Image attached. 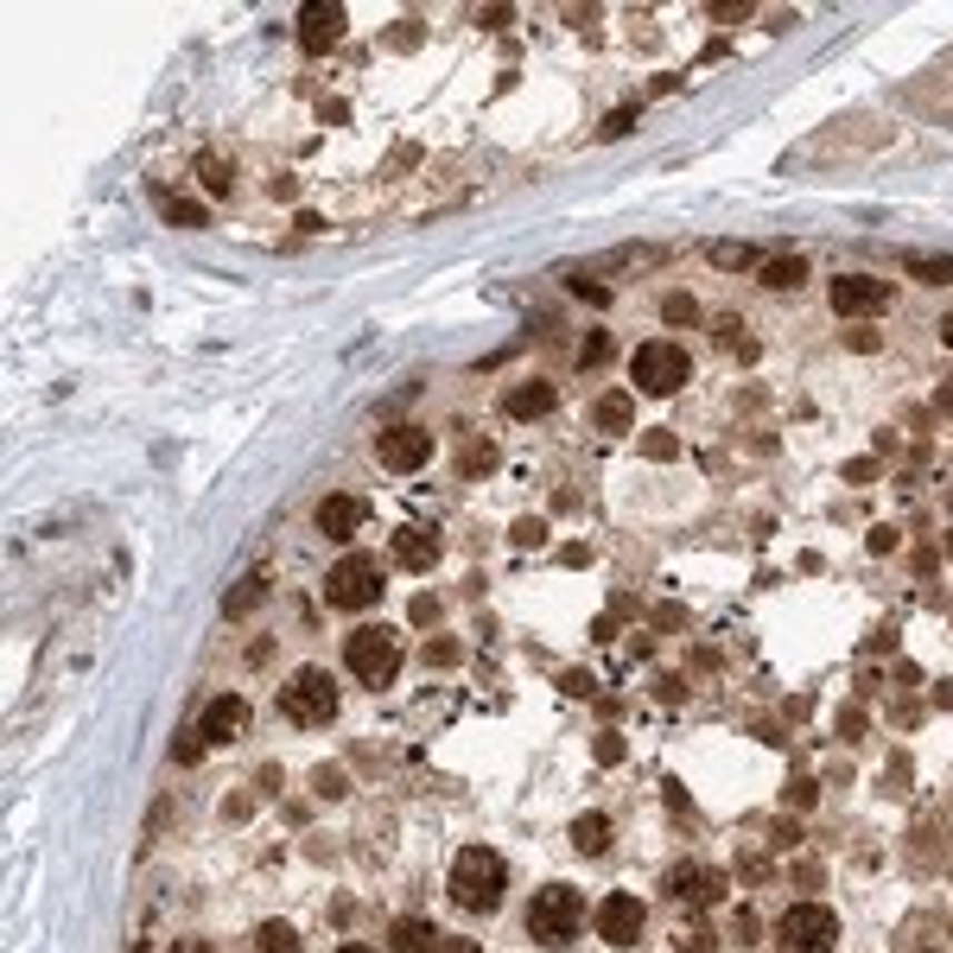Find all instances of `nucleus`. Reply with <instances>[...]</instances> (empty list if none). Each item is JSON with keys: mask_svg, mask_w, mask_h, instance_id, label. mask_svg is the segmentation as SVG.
<instances>
[{"mask_svg": "<svg viewBox=\"0 0 953 953\" xmlns=\"http://www.w3.org/2000/svg\"><path fill=\"white\" fill-rule=\"evenodd\" d=\"M585 922H592V910H585V896H578L573 884L534 890V903H528V934H534V941L566 947V941H578V934H585Z\"/></svg>", "mask_w": 953, "mask_h": 953, "instance_id": "f257e3e1", "label": "nucleus"}, {"mask_svg": "<svg viewBox=\"0 0 953 953\" xmlns=\"http://www.w3.org/2000/svg\"><path fill=\"white\" fill-rule=\"evenodd\" d=\"M503 884H509V865L489 852V845H470V852H458V865H451V903H465V910H496V896H503Z\"/></svg>", "mask_w": 953, "mask_h": 953, "instance_id": "f03ea898", "label": "nucleus"}, {"mask_svg": "<svg viewBox=\"0 0 953 953\" xmlns=\"http://www.w3.org/2000/svg\"><path fill=\"white\" fill-rule=\"evenodd\" d=\"M344 662H350V674L363 687H388L400 674V636L388 623H369V629H356L350 643H344Z\"/></svg>", "mask_w": 953, "mask_h": 953, "instance_id": "7ed1b4c3", "label": "nucleus"}, {"mask_svg": "<svg viewBox=\"0 0 953 953\" xmlns=\"http://www.w3.org/2000/svg\"><path fill=\"white\" fill-rule=\"evenodd\" d=\"M687 350L681 344H643V350L629 356V381H636V395H681L687 388Z\"/></svg>", "mask_w": 953, "mask_h": 953, "instance_id": "20e7f679", "label": "nucleus"}, {"mask_svg": "<svg viewBox=\"0 0 953 953\" xmlns=\"http://www.w3.org/2000/svg\"><path fill=\"white\" fill-rule=\"evenodd\" d=\"M280 712H287L292 725H331V718H337V681L325 674V667L292 674L287 693H280Z\"/></svg>", "mask_w": 953, "mask_h": 953, "instance_id": "39448f33", "label": "nucleus"}, {"mask_svg": "<svg viewBox=\"0 0 953 953\" xmlns=\"http://www.w3.org/2000/svg\"><path fill=\"white\" fill-rule=\"evenodd\" d=\"M325 598L337 604V610H369V604L381 598V566L363 554H344L331 566V578H325Z\"/></svg>", "mask_w": 953, "mask_h": 953, "instance_id": "423d86ee", "label": "nucleus"}, {"mask_svg": "<svg viewBox=\"0 0 953 953\" xmlns=\"http://www.w3.org/2000/svg\"><path fill=\"white\" fill-rule=\"evenodd\" d=\"M782 947L788 953H826L833 941H840V922H833V910L826 903H795V910L782 915Z\"/></svg>", "mask_w": 953, "mask_h": 953, "instance_id": "0eeeda50", "label": "nucleus"}, {"mask_svg": "<svg viewBox=\"0 0 953 953\" xmlns=\"http://www.w3.org/2000/svg\"><path fill=\"white\" fill-rule=\"evenodd\" d=\"M725 890H732V877L712 871V865H674L667 871V896L687 903V910H699V915H706L712 903H725Z\"/></svg>", "mask_w": 953, "mask_h": 953, "instance_id": "6e6552de", "label": "nucleus"}, {"mask_svg": "<svg viewBox=\"0 0 953 953\" xmlns=\"http://www.w3.org/2000/svg\"><path fill=\"white\" fill-rule=\"evenodd\" d=\"M643 922H648V910L629 896V890H617V896H604L598 903V934L610 941V947H636V941H643Z\"/></svg>", "mask_w": 953, "mask_h": 953, "instance_id": "1a4fd4ad", "label": "nucleus"}, {"mask_svg": "<svg viewBox=\"0 0 953 953\" xmlns=\"http://www.w3.org/2000/svg\"><path fill=\"white\" fill-rule=\"evenodd\" d=\"M890 306V287L884 280H871V274H840L833 280V311L840 318H871V311Z\"/></svg>", "mask_w": 953, "mask_h": 953, "instance_id": "9d476101", "label": "nucleus"}, {"mask_svg": "<svg viewBox=\"0 0 953 953\" xmlns=\"http://www.w3.org/2000/svg\"><path fill=\"white\" fill-rule=\"evenodd\" d=\"M376 451H381V465L388 470H420L426 458H433V439H426L420 426H388Z\"/></svg>", "mask_w": 953, "mask_h": 953, "instance_id": "9b49d317", "label": "nucleus"}, {"mask_svg": "<svg viewBox=\"0 0 953 953\" xmlns=\"http://www.w3.org/2000/svg\"><path fill=\"white\" fill-rule=\"evenodd\" d=\"M337 39H344V7H331V0L299 7V44H306V51H331Z\"/></svg>", "mask_w": 953, "mask_h": 953, "instance_id": "f8f14e48", "label": "nucleus"}, {"mask_svg": "<svg viewBox=\"0 0 953 953\" xmlns=\"http://www.w3.org/2000/svg\"><path fill=\"white\" fill-rule=\"evenodd\" d=\"M203 744H236V737L248 732V699H236V693H222V699H210V712H203Z\"/></svg>", "mask_w": 953, "mask_h": 953, "instance_id": "ddd939ff", "label": "nucleus"}, {"mask_svg": "<svg viewBox=\"0 0 953 953\" xmlns=\"http://www.w3.org/2000/svg\"><path fill=\"white\" fill-rule=\"evenodd\" d=\"M363 496H325V509H318V528L331 534V540H350L356 528H363Z\"/></svg>", "mask_w": 953, "mask_h": 953, "instance_id": "4468645a", "label": "nucleus"}, {"mask_svg": "<svg viewBox=\"0 0 953 953\" xmlns=\"http://www.w3.org/2000/svg\"><path fill=\"white\" fill-rule=\"evenodd\" d=\"M388 947H395V953H439L445 941H439V929H433V922H420V915H400L395 929H388Z\"/></svg>", "mask_w": 953, "mask_h": 953, "instance_id": "2eb2a0df", "label": "nucleus"}, {"mask_svg": "<svg viewBox=\"0 0 953 953\" xmlns=\"http://www.w3.org/2000/svg\"><path fill=\"white\" fill-rule=\"evenodd\" d=\"M592 426H598V433H610V439H617V433H629V426H636V395H598V407H592Z\"/></svg>", "mask_w": 953, "mask_h": 953, "instance_id": "dca6fc26", "label": "nucleus"}, {"mask_svg": "<svg viewBox=\"0 0 953 953\" xmlns=\"http://www.w3.org/2000/svg\"><path fill=\"white\" fill-rule=\"evenodd\" d=\"M554 381H522L509 395V420H540V414H554Z\"/></svg>", "mask_w": 953, "mask_h": 953, "instance_id": "f3484780", "label": "nucleus"}, {"mask_svg": "<svg viewBox=\"0 0 953 953\" xmlns=\"http://www.w3.org/2000/svg\"><path fill=\"white\" fill-rule=\"evenodd\" d=\"M395 559L407 566V573H433V559H439V547H433V534H420V528H400V534H395Z\"/></svg>", "mask_w": 953, "mask_h": 953, "instance_id": "a211bd4d", "label": "nucleus"}, {"mask_svg": "<svg viewBox=\"0 0 953 953\" xmlns=\"http://www.w3.org/2000/svg\"><path fill=\"white\" fill-rule=\"evenodd\" d=\"M903 953H947V922L941 915H915L903 929Z\"/></svg>", "mask_w": 953, "mask_h": 953, "instance_id": "6ab92c4d", "label": "nucleus"}, {"mask_svg": "<svg viewBox=\"0 0 953 953\" xmlns=\"http://www.w3.org/2000/svg\"><path fill=\"white\" fill-rule=\"evenodd\" d=\"M756 274H763V287L770 292H795L801 280H807V261H801V255H770Z\"/></svg>", "mask_w": 953, "mask_h": 953, "instance_id": "aec40b11", "label": "nucleus"}, {"mask_svg": "<svg viewBox=\"0 0 953 953\" xmlns=\"http://www.w3.org/2000/svg\"><path fill=\"white\" fill-rule=\"evenodd\" d=\"M706 255H712V267H725V274H744V267H763V248H756V242H712Z\"/></svg>", "mask_w": 953, "mask_h": 953, "instance_id": "412c9836", "label": "nucleus"}, {"mask_svg": "<svg viewBox=\"0 0 953 953\" xmlns=\"http://www.w3.org/2000/svg\"><path fill=\"white\" fill-rule=\"evenodd\" d=\"M573 845L598 858L604 845H610V821H604V814H578V821H573Z\"/></svg>", "mask_w": 953, "mask_h": 953, "instance_id": "4be33fe9", "label": "nucleus"}, {"mask_svg": "<svg viewBox=\"0 0 953 953\" xmlns=\"http://www.w3.org/2000/svg\"><path fill=\"white\" fill-rule=\"evenodd\" d=\"M255 947H261V953H299V929L274 915V922H261V929H255Z\"/></svg>", "mask_w": 953, "mask_h": 953, "instance_id": "5701e85b", "label": "nucleus"}, {"mask_svg": "<svg viewBox=\"0 0 953 953\" xmlns=\"http://www.w3.org/2000/svg\"><path fill=\"white\" fill-rule=\"evenodd\" d=\"M903 267L915 280H929V287H953V255H910Z\"/></svg>", "mask_w": 953, "mask_h": 953, "instance_id": "b1692460", "label": "nucleus"}, {"mask_svg": "<svg viewBox=\"0 0 953 953\" xmlns=\"http://www.w3.org/2000/svg\"><path fill=\"white\" fill-rule=\"evenodd\" d=\"M261 592H267V573H248L242 585H229L222 610H229V617H242V610H255V604H261Z\"/></svg>", "mask_w": 953, "mask_h": 953, "instance_id": "393cba45", "label": "nucleus"}, {"mask_svg": "<svg viewBox=\"0 0 953 953\" xmlns=\"http://www.w3.org/2000/svg\"><path fill=\"white\" fill-rule=\"evenodd\" d=\"M458 470H465V477H489V470H496V445H489V439H470L465 451H458Z\"/></svg>", "mask_w": 953, "mask_h": 953, "instance_id": "a878e982", "label": "nucleus"}, {"mask_svg": "<svg viewBox=\"0 0 953 953\" xmlns=\"http://www.w3.org/2000/svg\"><path fill=\"white\" fill-rule=\"evenodd\" d=\"M674 947L681 953H718V934H712L706 922H681V929H674Z\"/></svg>", "mask_w": 953, "mask_h": 953, "instance_id": "bb28decb", "label": "nucleus"}, {"mask_svg": "<svg viewBox=\"0 0 953 953\" xmlns=\"http://www.w3.org/2000/svg\"><path fill=\"white\" fill-rule=\"evenodd\" d=\"M617 356V337H604V331H592L585 337V350H578V369H604Z\"/></svg>", "mask_w": 953, "mask_h": 953, "instance_id": "cd10ccee", "label": "nucleus"}, {"mask_svg": "<svg viewBox=\"0 0 953 953\" xmlns=\"http://www.w3.org/2000/svg\"><path fill=\"white\" fill-rule=\"evenodd\" d=\"M198 172H203V185H210V191H229V159H222L217 147H210V153H198Z\"/></svg>", "mask_w": 953, "mask_h": 953, "instance_id": "c85d7f7f", "label": "nucleus"}, {"mask_svg": "<svg viewBox=\"0 0 953 953\" xmlns=\"http://www.w3.org/2000/svg\"><path fill=\"white\" fill-rule=\"evenodd\" d=\"M311 788H318V795H344V788H350V776H344V770H337V763H318V770H311Z\"/></svg>", "mask_w": 953, "mask_h": 953, "instance_id": "c756f323", "label": "nucleus"}, {"mask_svg": "<svg viewBox=\"0 0 953 953\" xmlns=\"http://www.w3.org/2000/svg\"><path fill=\"white\" fill-rule=\"evenodd\" d=\"M566 287H573L578 299H585V306H610V287H604V280H592V274H573Z\"/></svg>", "mask_w": 953, "mask_h": 953, "instance_id": "7c9ffc66", "label": "nucleus"}, {"mask_svg": "<svg viewBox=\"0 0 953 953\" xmlns=\"http://www.w3.org/2000/svg\"><path fill=\"white\" fill-rule=\"evenodd\" d=\"M509 540L515 547H540V540H547V522H540V515H522V522L509 528Z\"/></svg>", "mask_w": 953, "mask_h": 953, "instance_id": "2f4dec72", "label": "nucleus"}, {"mask_svg": "<svg viewBox=\"0 0 953 953\" xmlns=\"http://www.w3.org/2000/svg\"><path fill=\"white\" fill-rule=\"evenodd\" d=\"M814 795H821V788H814V776H795L788 788H782V801H788L795 814H807V807H814Z\"/></svg>", "mask_w": 953, "mask_h": 953, "instance_id": "473e14b6", "label": "nucleus"}, {"mask_svg": "<svg viewBox=\"0 0 953 953\" xmlns=\"http://www.w3.org/2000/svg\"><path fill=\"white\" fill-rule=\"evenodd\" d=\"M159 210H166V222H191V229L203 222V203H185V198H159Z\"/></svg>", "mask_w": 953, "mask_h": 953, "instance_id": "72a5a7b5", "label": "nucleus"}, {"mask_svg": "<svg viewBox=\"0 0 953 953\" xmlns=\"http://www.w3.org/2000/svg\"><path fill=\"white\" fill-rule=\"evenodd\" d=\"M662 318H667V325H693V318H699V306H693L687 292H674V299L662 306Z\"/></svg>", "mask_w": 953, "mask_h": 953, "instance_id": "f704fd0d", "label": "nucleus"}, {"mask_svg": "<svg viewBox=\"0 0 953 953\" xmlns=\"http://www.w3.org/2000/svg\"><path fill=\"white\" fill-rule=\"evenodd\" d=\"M643 451L667 465V458H681V439H674V433H648V439H643Z\"/></svg>", "mask_w": 953, "mask_h": 953, "instance_id": "c9c22d12", "label": "nucleus"}, {"mask_svg": "<svg viewBox=\"0 0 953 953\" xmlns=\"http://www.w3.org/2000/svg\"><path fill=\"white\" fill-rule=\"evenodd\" d=\"M426 662H433V667H458V643H451V636H433V643H426Z\"/></svg>", "mask_w": 953, "mask_h": 953, "instance_id": "e433bc0d", "label": "nucleus"}, {"mask_svg": "<svg viewBox=\"0 0 953 953\" xmlns=\"http://www.w3.org/2000/svg\"><path fill=\"white\" fill-rule=\"evenodd\" d=\"M636 128V109H610L604 115V128H598V140H617V133H629Z\"/></svg>", "mask_w": 953, "mask_h": 953, "instance_id": "4c0bfd02", "label": "nucleus"}, {"mask_svg": "<svg viewBox=\"0 0 953 953\" xmlns=\"http://www.w3.org/2000/svg\"><path fill=\"white\" fill-rule=\"evenodd\" d=\"M172 756H178V763H198V756H203V732H178L172 737Z\"/></svg>", "mask_w": 953, "mask_h": 953, "instance_id": "58836bf2", "label": "nucleus"}, {"mask_svg": "<svg viewBox=\"0 0 953 953\" xmlns=\"http://www.w3.org/2000/svg\"><path fill=\"white\" fill-rule=\"evenodd\" d=\"M845 350L871 356V350H877V331H865V325H852V331H845Z\"/></svg>", "mask_w": 953, "mask_h": 953, "instance_id": "ea45409f", "label": "nucleus"}, {"mask_svg": "<svg viewBox=\"0 0 953 953\" xmlns=\"http://www.w3.org/2000/svg\"><path fill=\"white\" fill-rule=\"evenodd\" d=\"M598 763H604V770H610V763H623V737H617V732H604V737H598Z\"/></svg>", "mask_w": 953, "mask_h": 953, "instance_id": "a19ab883", "label": "nucleus"}, {"mask_svg": "<svg viewBox=\"0 0 953 953\" xmlns=\"http://www.w3.org/2000/svg\"><path fill=\"white\" fill-rule=\"evenodd\" d=\"M751 13V0H712V20H744Z\"/></svg>", "mask_w": 953, "mask_h": 953, "instance_id": "79ce46f5", "label": "nucleus"}, {"mask_svg": "<svg viewBox=\"0 0 953 953\" xmlns=\"http://www.w3.org/2000/svg\"><path fill=\"white\" fill-rule=\"evenodd\" d=\"M414 623H420V629H426V623H439V598H426V592H420V598H414Z\"/></svg>", "mask_w": 953, "mask_h": 953, "instance_id": "37998d69", "label": "nucleus"}, {"mask_svg": "<svg viewBox=\"0 0 953 953\" xmlns=\"http://www.w3.org/2000/svg\"><path fill=\"white\" fill-rule=\"evenodd\" d=\"M871 554H896V528H871Z\"/></svg>", "mask_w": 953, "mask_h": 953, "instance_id": "c03bdc74", "label": "nucleus"}, {"mask_svg": "<svg viewBox=\"0 0 953 953\" xmlns=\"http://www.w3.org/2000/svg\"><path fill=\"white\" fill-rule=\"evenodd\" d=\"M559 687L573 693V699H585V693H592V674H559Z\"/></svg>", "mask_w": 953, "mask_h": 953, "instance_id": "a18cd8bd", "label": "nucleus"}, {"mask_svg": "<svg viewBox=\"0 0 953 953\" xmlns=\"http://www.w3.org/2000/svg\"><path fill=\"white\" fill-rule=\"evenodd\" d=\"M756 934H763V929H756V915L744 910V915H737V941H744V947H756Z\"/></svg>", "mask_w": 953, "mask_h": 953, "instance_id": "49530a36", "label": "nucleus"}, {"mask_svg": "<svg viewBox=\"0 0 953 953\" xmlns=\"http://www.w3.org/2000/svg\"><path fill=\"white\" fill-rule=\"evenodd\" d=\"M934 706H947V712H953V681H941V687H934Z\"/></svg>", "mask_w": 953, "mask_h": 953, "instance_id": "de8ad7c7", "label": "nucleus"}, {"mask_svg": "<svg viewBox=\"0 0 953 953\" xmlns=\"http://www.w3.org/2000/svg\"><path fill=\"white\" fill-rule=\"evenodd\" d=\"M172 953H210V941H191V934H185V941H178Z\"/></svg>", "mask_w": 953, "mask_h": 953, "instance_id": "09e8293b", "label": "nucleus"}, {"mask_svg": "<svg viewBox=\"0 0 953 953\" xmlns=\"http://www.w3.org/2000/svg\"><path fill=\"white\" fill-rule=\"evenodd\" d=\"M439 953H484V947H477V941H445Z\"/></svg>", "mask_w": 953, "mask_h": 953, "instance_id": "8fccbe9b", "label": "nucleus"}, {"mask_svg": "<svg viewBox=\"0 0 953 953\" xmlns=\"http://www.w3.org/2000/svg\"><path fill=\"white\" fill-rule=\"evenodd\" d=\"M941 344H953V318H941Z\"/></svg>", "mask_w": 953, "mask_h": 953, "instance_id": "3c124183", "label": "nucleus"}, {"mask_svg": "<svg viewBox=\"0 0 953 953\" xmlns=\"http://www.w3.org/2000/svg\"><path fill=\"white\" fill-rule=\"evenodd\" d=\"M337 953H376V947H356V941H344V947H337Z\"/></svg>", "mask_w": 953, "mask_h": 953, "instance_id": "603ef678", "label": "nucleus"}]
</instances>
